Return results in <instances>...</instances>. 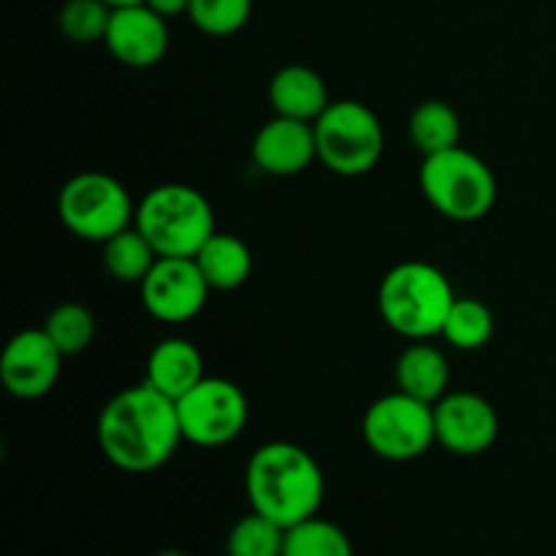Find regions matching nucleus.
<instances>
[{
	"label": "nucleus",
	"instance_id": "24",
	"mask_svg": "<svg viewBox=\"0 0 556 556\" xmlns=\"http://www.w3.org/2000/svg\"><path fill=\"white\" fill-rule=\"evenodd\" d=\"M286 546V527L266 519L261 514H250L231 527L226 541L228 556H282Z\"/></svg>",
	"mask_w": 556,
	"mask_h": 556
},
{
	"label": "nucleus",
	"instance_id": "4",
	"mask_svg": "<svg viewBox=\"0 0 556 556\" xmlns=\"http://www.w3.org/2000/svg\"><path fill=\"white\" fill-rule=\"evenodd\" d=\"M134 226L150 239L161 258H195L217 231L206 195L179 182L152 188L136 206Z\"/></svg>",
	"mask_w": 556,
	"mask_h": 556
},
{
	"label": "nucleus",
	"instance_id": "28",
	"mask_svg": "<svg viewBox=\"0 0 556 556\" xmlns=\"http://www.w3.org/2000/svg\"><path fill=\"white\" fill-rule=\"evenodd\" d=\"M112 9H123V5H136V3H144V0H106Z\"/></svg>",
	"mask_w": 556,
	"mask_h": 556
},
{
	"label": "nucleus",
	"instance_id": "21",
	"mask_svg": "<svg viewBox=\"0 0 556 556\" xmlns=\"http://www.w3.org/2000/svg\"><path fill=\"white\" fill-rule=\"evenodd\" d=\"M282 556H353V543L334 521L313 516L288 527Z\"/></svg>",
	"mask_w": 556,
	"mask_h": 556
},
{
	"label": "nucleus",
	"instance_id": "15",
	"mask_svg": "<svg viewBox=\"0 0 556 556\" xmlns=\"http://www.w3.org/2000/svg\"><path fill=\"white\" fill-rule=\"evenodd\" d=\"M269 103L277 117L315 123L329 109V87L307 65H286L269 81Z\"/></svg>",
	"mask_w": 556,
	"mask_h": 556
},
{
	"label": "nucleus",
	"instance_id": "1",
	"mask_svg": "<svg viewBox=\"0 0 556 556\" xmlns=\"http://www.w3.org/2000/svg\"><path fill=\"white\" fill-rule=\"evenodd\" d=\"M177 402L150 383L119 391L98 418V445L125 472H155L182 443Z\"/></svg>",
	"mask_w": 556,
	"mask_h": 556
},
{
	"label": "nucleus",
	"instance_id": "14",
	"mask_svg": "<svg viewBox=\"0 0 556 556\" xmlns=\"http://www.w3.org/2000/svg\"><path fill=\"white\" fill-rule=\"evenodd\" d=\"M318 161L315 125L302 119L271 117L253 139V163L271 177H293Z\"/></svg>",
	"mask_w": 556,
	"mask_h": 556
},
{
	"label": "nucleus",
	"instance_id": "7",
	"mask_svg": "<svg viewBox=\"0 0 556 556\" xmlns=\"http://www.w3.org/2000/svg\"><path fill=\"white\" fill-rule=\"evenodd\" d=\"M318 161L340 177H362L383 155V125L378 114L358 101H331L315 119Z\"/></svg>",
	"mask_w": 556,
	"mask_h": 556
},
{
	"label": "nucleus",
	"instance_id": "8",
	"mask_svg": "<svg viewBox=\"0 0 556 556\" xmlns=\"http://www.w3.org/2000/svg\"><path fill=\"white\" fill-rule=\"evenodd\" d=\"M362 432L364 443L380 459H418L432 448V443H438L434 405H427L405 391H394L369 405Z\"/></svg>",
	"mask_w": 556,
	"mask_h": 556
},
{
	"label": "nucleus",
	"instance_id": "12",
	"mask_svg": "<svg viewBox=\"0 0 556 556\" xmlns=\"http://www.w3.org/2000/svg\"><path fill=\"white\" fill-rule=\"evenodd\" d=\"M434 432L438 443L451 454L478 456L497 440L500 416L483 396L456 391L434 405Z\"/></svg>",
	"mask_w": 556,
	"mask_h": 556
},
{
	"label": "nucleus",
	"instance_id": "3",
	"mask_svg": "<svg viewBox=\"0 0 556 556\" xmlns=\"http://www.w3.org/2000/svg\"><path fill=\"white\" fill-rule=\"evenodd\" d=\"M456 302L448 277L427 261H405L389 269L378 291L380 318L407 340H429L443 331Z\"/></svg>",
	"mask_w": 556,
	"mask_h": 556
},
{
	"label": "nucleus",
	"instance_id": "20",
	"mask_svg": "<svg viewBox=\"0 0 556 556\" xmlns=\"http://www.w3.org/2000/svg\"><path fill=\"white\" fill-rule=\"evenodd\" d=\"M157 258L161 255L136 226L125 228L117 237L103 242V269L117 282H139L141 286Z\"/></svg>",
	"mask_w": 556,
	"mask_h": 556
},
{
	"label": "nucleus",
	"instance_id": "11",
	"mask_svg": "<svg viewBox=\"0 0 556 556\" xmlns=\"http://www.w3.org/2000/svg\"><path fill=\"white\" fill-rule=\"evenodd\" d=\"M63 353L43 329H25L9 340L0 356L3 389L16 400H38L54 389L63 369Z\"/></svg>",
	"mask_w": 556,
	"mask_h": 556
},
{
	"label": "nucleus",
	"instance_id": "23",
	"mask_svg": "<svg viewBox=\"0 0 556 556\" xmlns=\"http://www.w3.org/2000/svg\"><path fill=\"white\" fill-rule=\"evenodd\" d=\"M41 329L58 345V351L68 358L90 348L92 337H96V318L85 304L68 302L54 307Z\"/></svg>",
	"mask_w": 556,
	"mask_h": 556
},
{
	"label": "nucleus",
	"instance_id": "26",
	"mask_svg": "<svg viewBox=\"0 0 556 556\" xmlns=\"http://www.w3.org/2000/svg\"><path fill=\"white\" fill-rule=\"evenodd\" d=\"M253 0H190L188 16L206 36H233L248 25Z\"/></svg>",
	"mask_w": 556,
	"mask_h": 556
},
{
	"label": "nucleus",
	"instance_id": "27",
	"mask_svg": "<svg viewBox=\"0 0 556 556\" xmlns=\"http://www.w3.org/2000/svg\"><path fill=\"white\" fill-rule=\"evenodd\" d=\"M152 11L163 16V20H172V16L179 14H188L190 9V0H144Z\"/></svg>",
	"mask_w": 556,
	"mask_h": 556
},
{
	"label": "nucleus",
	"instance_id": "19",
	"mask_svg": "<svg viewBox=\"0 0 556 556\" xmlns=\"http://www.w3.org/2000/svg\"><path fill=\"white\" fill-rule=\"evenodd\" d=\"M410 139L418 150L427 155L454 150L462 139V119L456 109L445 101H424L418 103L416 112L410 114Z\"/></svg>",
	"mask_w": 556,
	"mask_h": 556
},
{
	"label": "nucleus",
	"instance_id": "22",
	"mask_svg": "<svg viewBox=\"0 0 556 556\" xmlns=\"http://www.w3.org/2000/svg\"><path fill=\"white\" fill-rule=\"evenodd\" d=\"M440 334L456 348V351H478L486 345L494 334V315L478 299H456Z\"/></svg>",
	"mask_w": 556,
	"mask_h": 556
},
{
	"label": "nucleus",
	"instance_id": "5",
	"mask_svg": "<svg viewBox=\"0 0 556 556\" xmlns=\"http://www.w3.org/2000/svg\"><path fill=\"white\" fill-rule=\"evenodd\" d=\"M418 182L434 212L456 223L481 220L497 201L492 168L462 147L424 157Z\"/></svg>",
	"mask_w": 556,
	"mask_h": 556
},
{
	"label": "nucleus",
	"instance_id": "29",
	"mask_svg": "<svg viewBox=\"0 0 556 556\" xmlns=\"http://www.w3.org/2000/svg\"><path fill=\"white\" fill-rule=\"evenodd\" d=\"M155 556H188V554L177 552V548H166V552H161V554H155Z\"/></svg>",
	"mask_w": 556,
	"mask_h": 556
},
{
	"label": "nucleus",
	"instance_id": "25",
	"mask_svg": "<svg viewBox=\"0 0 556 556\" xmlns=\"http://www.w3.org/2000/svg\"><path fill=\"white\" fill-rule=\"evenodd\" d=\"M109 20H112V5L106 0H68L60 9L58 25L68 41L96 43L106 38Z\"/></svg>",
	"mask_w": 556,
	"mask_h": 556
},
{
	"label": "nucleus",
	"instance_id": "10",
	"mask_svg": "<svg viewBox=\"0 0 556 556\" xmlns=\"http://www.w3.org/2000/svg\"><path fill=\"white\" fill-rule=\"evenodd\" d=\"M139 288L144 309L161 324L195 318L212 291L195 258H157Z\"/></svg>",
	"mask_w": 556,
	"mask_h": 556
},
{
	"label": "nucleus",
	"instance_id": "16",
	"mask_svg": "<svg viewBox=\"0 0 556 556\" xmlns=\"http://www.w3.org/2000/svg\"><path fill=\"white\" fill-rule=\"evenodd\" d=\"M204 378L206 375L201 351L193 342L182 340V337H168V340L157 342L152 348L150 358H147L144 383H150L152 389L161 391V394H166L174 402L188 394Z\"/></svg>",
	"mask_w": 556,
	"mask_h": 556
},
{
	"label": "nucleus",
	"instance_id": "6",
	"mask_svg": "<svg viewBox=\"0 0 556 556\" xmlns=\"http://www.w3.org/2000/svg\"><path fill=\"white\" fill-rule=\"evenodd\" d=\"M58 215L74 237L103 244L134 226L136 204L112 174L81 172L60 190Z\"/></svg>",
	"mask_w": 556,
	"mask_h": 556
},
{
	"label": "nucleus",
	"instance_id": "9",
	"mask_svg": "<svg viewBox=\"0 0 556 556\" xmlns=\"http://www.w3.org/2000/svg\"><path fill=\"white\" fill-rule=\"evenodd\" d=\"M185 443L220 448L237 440L248 424V396L226 378H204L177 400Z\"/></svg>",
	"mask_w": 556,
	"mask_h": 556
},
{
	"label": "nucleus",
	"instance_id": "18",
	"mask_svg": "<svg viewBox=\"0 0 556 556\" xmlns=\"http://www.w3.org/2000/svg\"><path fill=\"white\" fill-rule=\"evenodd\" d=\"M195 264L212 291H233L248 282L250 271H253V255L239 237L215 231L195 253Z\"/></svg>",
	"mask_w": 556,
	"mask_h": 556
},
{
	"label": "nucleus",
	"instance_id": "13",
	"mask_svg": "<svg viewBox=\"0 0 556 556\" xmlns=\"http://www.w3.org/2000/svg\"><path fill=\"white\" fill-rule=\"evenodd\" d=\"M103 43L128 68H152L168 52V25L147 3L123 5L112 9Z\"/></svg>",
	"mask_w": 556,
	"mask_h": 556
},
{
	"label": "nucleus",
	"instance_id": "2",
	"mask_svg": "<svg viewBox=\"0 0 556 556\" xmlns=\"http://www.w3.org/2000/svg\"><path fill=\"white\" fill-rule=\"evenodd\" d=\"M250 508L280 527L318 516L326 483L318 462L296 443H266L250 456L244 472Z\"/></svg>",
	"mask_w": 556,
	"mask_h": 556
},
{
	"label": "nucleus",
	"instance_id": "17",
	"mask_svg": "<svg viewBox=\"0 0 556 556\" xmlns=\"http://www.w3.org/2000/svg\"><path fill=\"white\" fill-rule=\"evenodd\" d=\"M451 369L443 353L429 342L418 340L396 362V391L416 396V400L427 402V405H438L448 391Z\"/></svg>",
	"mask_w": 556,
	"mask_h": 556
}]
</instances>
